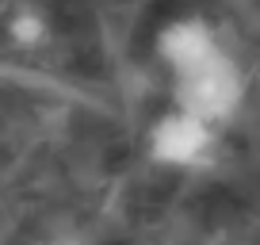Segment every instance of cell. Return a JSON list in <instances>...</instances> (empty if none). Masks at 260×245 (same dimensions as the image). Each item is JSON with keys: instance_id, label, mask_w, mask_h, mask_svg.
I'll list each match as a JSON object with an SVG mask.
<instances>
[{"instance_id": "cell-1", "label": "cell", "mask_w": 260, "mask_h": 245, "mask_svg": "<svg viewBox=\"0 0 260 245\" xmlns=\"http://www.w3.org/2000/svg\"><path fill=\"white\" fill-rule=\"evenodd\" d=\"M172 100H176V107H184V111H191V115H199V119L218 127V122L234 119L237 107H241L245 77H241L234 57H230L226 50H218L214 57L199 62L195 69L176 73Z\"/></svg>"}, {"instance_id": "cell-3", "label": "cell", "mask_w": 260, "mask_h": 245, "mask_svg": "<svg viewBox=\"0 0 260 245\" xmlns=\"http://www.w3.org/2000/svg\"><path fill=\"white\" fill-rule=\"evenodd\" d=\"M218 39H214L211 23L199 16H180L172 23H165L157 31V57L172 69V77L184 73V69H195L199 62L218 54Z\"/></svg>"}, {"instance_id": "cell-2", "label": "cell", "mask_w": 260, "mask_h": 245, "mask_svg": "<svg viewBox=\"0 0 260 245\" xmlns=\"http://www.w3.org/2000/svg\"><path fill=\"white\" fill-rule=\"evenodd\" d=\"M214 146V122L199 119V115L172 107L149 127V154L157 165L169 169H191L199 165Z\"/></svg>"}, {"instance_id": "cell-4", "label": "cell", "mask_w": 260, "mask_h": 245, "mask_svg": "<svg viewBox=\"0 0 260 245\" xmlns=\"http://www.w3.org/2000/svg\"><path fill=\"white\" fill-rule=\"evenodd\" d=\"M46 35H50V23H46V16L35 12V8H19L16 16L8 19V39L16 42V46H23V50L42 46Z\"/></svg>"}]
</instances>
